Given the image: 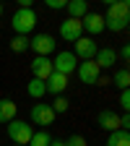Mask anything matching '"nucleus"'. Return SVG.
Returning a JSON list of instances; mask_svg holds the SVG:
<instances>
[{
    "mask_svg": "<svg viewBox=\"0 0 130 146\" xmlns=\"http://www.w3.org/2000/svg\"><path fill=\"white\" fill-rule=\"evenodd\" d=\"M49 143H52V136L47 131H34V136L29 141V146H49Z\"/></svg>",
    "mask_w": 130,
    "mask_h": 146,
    "instance_id": "nucleus-20",
    "label": "nucleus"
},
{
    "mask_svg": "<svg viewBox=\"0 0 130 146\" xmlns=\"http://www.w3.org/2000/svg\"><path fill=\"white\" fill-rule=\"evenodd\" d=\"M55 44L57 42L52 39V34H34V36H29V50L36 52V58H49Z\"/></svg>",
    "mask_w": 130,
    "mask_h": 146,
    "instance_id": "nucleus-3",
    "label": "nucleus"
},
{
    "mask_svg": "<svg viewBox=\"0 0 130 146\" xmlns=\"http://www.w3.org/2000/svg\"><path fill=\"white\" fill-rule=\"evenodd\" d=\"M94 63L99 65V70L115 68V63H117V55H115V50H109V47H102V50L94 55Z\"/></svg>",
    "mask_w": 130,
    "mask_h": 146,
    "instance_id": "nucleus-14",
    "label": "nucleus"
},
{
    "mask_svg": "<svg viewBox=\"0 0 130 146\" xmlns=\"http://www.w3.org/2000/svg\"><path fill=\"white\" fill-rule=\"evenodd\" d=\"M76 73H78L81 84H86V86H96V84H99V78H102V70H99V65H96L94 60H86V63H78Z\"/></svg>",
    "mask_w": 130,
    "mask_h": 146,
    "instance_id": "nucleus-5",
    "label": "nucleus"
},
{
    "mask_svg": "<svg viewBox=\"0 0 130 146\" xmlns=\"http://www.w3.org/2000/svg\"><path fill=\"white\" fill-rule=\"evenodd\" d=\"M112 84L117 86V89H127L130 86V73H127V68H120V70H115V78H112Z\"/></svg>",
    "mask_w": 130,
    "mask_h": 146,
    "instance_id": "nucleus-19",
    "label": "nucleus"
},
{
    "mask_svg": "<svg viewBox=\"0 0 130 146\" xmlns=\"http://www.w3.org/2000/svg\"><path fill=\"white\" fill-rule=\"evenodd\" d=\"M96 125L102 128V131L115 133V131H120V115L115 112V110H102V112L96 115Z\"/></svg>",
    "mask_w": 130,
    "mask_h": 146,
    "instance_id": "nucleus-10",
    "label": "nucleus"
},
{
    "mask_svg": "<svg viewBox=\"0 0 130 146\" xmlns=\"http://www.w3.org/2000/svg\"><path fill=\"white\" fill-rule=\"evenodd\" d=\"M11 26H13V31L18 36H29L34 31V26H36V13H34V8H18L13 13V18H11Z\"/></svg>",
    "mask_w": 130,
    "mask_h": 146,
    "instance_id": "nucleus-1",
    "label": "nucleus"
},
{
    "mask_svg": "<svg viewBox=\"0 0 130 146\" xmlns=\"http://www.w3.org/2000/svg\"><path fill=\"white\" fill-rule=\"evenodd\" d=\"M26 94H29L31 99H42V97L47 94V86H44V81H39V78H31V81L26 84Z\"/></svg>",
    "mask_w": 130,
    "mask_h": 146,
    "instance_id": "nucleus-17",
    "label": "nucleus"
},
{
    "mask_svg": "<svg viewBox=\"0 0 130 146\" xmlns=\"http://www.w3.org/2000/svg\"><path fill=\"white\" fill-rule=\"evenodd\" d=\"M8 136H11V141L16 143V146H29V141H31V136H34V131H31V123H26V120H11L8 123Z\"/></svg>",
    "mask_w": 130,
    "mask_h": 146,
    "instance_id": "nucleus-2",
    "label": "nucleus"
},
{
    "mask_svg": "<svg viewBox=\"0 0 130 146\" xmlns=\"http://www.w3.org/2000/svg\"><path fill=\"white\" fill-rule=\"evenodd\" d=\"M16 120V102L13 99H0V123H11Z\"/></svg>",
    "mask_w": 130,
    "mask_h": 146,
    "instance_id": "nucleus-16",
    "label": "nucleus"
},
{
    "mask_svg": "<svg viewBox=\"0 0 130 146\" xmlns=\"http://www.w3.org/2000/svg\"><path fill=\"white\" fill-rule=\"evenodd\" d=\"M107 146H130V133H127V131H115V133H109Z\"/></svg>",
    "mask_w": 130,
    "mask_h": 146,
    "instance_id": "nucleus-18",
    "label": "nucleus"
},
{
    "mask_svg": "<svg viewBox=\"0 0 130 146\" xmlns=\"http://www.w3.org/2000/svg\"><path fill=\"white\" fill-rule=\"evenodd\" d=\"M81 26H83V31L94 39V36H99L102 31H104V16L102 13H94V11H88L83 18H81Z\"/></svg>",
    "mask_w": 130,
    "mask_h": 146,
    "instance_id": "nucleus-7",
    "label": "nucleus"
},
{
    "mask_svg": "<svg viewBox=\"0 0 130 146\" xmlns=\"http://www.w3.org/2000/svg\"><path fill=\"white\" fill-rule=\"evenodd\" d=\"M65 146H86V138H83V136H78V133H73V136L65 141Z\"/></svg>",
    "mask_w": 130,
    "mask_h": 146,
    "instance_id": "nucleus-24",
    "label": "nucleus"
},
{
    "mask_svg": "<svg viewBox=\"0 0 130 146\" xmlns=\"http://www.w3.org/2000/svg\"><path fill=\"white\" fill-rule=\"evenodd\" d=\"M78 68V60H76V55H73V52H57V55H55V58H52V70L55 73H63V76H70V73L73 70H76Z\"/></svg>",
    "mask_w": 130,
    "mask_h": 146,
    "instance_id": "nucleus-4",
    "label": "nucleus"
},
{
    "mask_svg": "<svg viewBox=\"0 0 130 146\" xmlns=\"http://www.w3.org/2000/svg\"><path fill=\"white\" fill-rule=\"evenodd\" d=\"M127 24H130V21H104V29H109V31L117 34V31H125Z\"/></svg>",
    "mask_w": 130,
    "mask_h": 146,
    "instance_id": "nucleus-23",
    "label": "nucleus"
},
{
    "mask_svg": "<svg viewBox=\"0 0 130 146\" xmlns=\"http://www.w3.org/2000/svg\"><path fill=\"white\" fill-rule=\"evenodd\" d=\"M0 16H3V3H0Z\"/></svg>",
    "mask_w": 130,
    "mask_h": 146,
    "instance_id": "nucleus-29",
    "label": "nucleus"
},
{
    "mask_svg": "<svg viewBox=\"0 0 130 146\" xmlns=\"http://www.w3.org/2000/svg\"><path fill=\"white\" fill-rule=\"evenodd\" d=\"M49 107H52V112H55V115H60V112H68L70 102H68L65 97H55V102H52Z\"/></svg>",
    "mask_w": 130,
    "mask_h": 146,
    "instance_id": "nucleus-22",
    "label": "nucleus"
},
{
    "mask_svg": "<svg viewBox=\"0 0 130 146\" xmlns=\"http://www.w3.org/2000/svg\"><path fill=\"white\" fill-rule=\"evenodd\" d=\"M120 58H122V60L127 63V58H130V47H127V44H125V47L120 50Z\"/></svg>",
    "mask_w": 130,
    "mask_h": 146,
    "instance_id": "nucleus-27",
    "label": "nucleus"
},
{
    "mask_svg": "<svg viewBox=\"0 0 130 146\" xmlns=\"http://www.w3.org/2000/svg\"><path fill=\"white\" fill-rule=\"evenodd\" d=\"M120 107L125 110V112H127V110H130V91H127V89H125V91H122V94H120Z\"/></svg>",
    "mask_w": 130,
    "mask_h": 146,
    "instance_id": "nucleus-26",
    "label": "nucleus"
},
{
    "mask_svg": "<svg viewBox=\"0 0 130 146\" xmlns=\"http://www.w3.org/2000/svg\"><path fill=\"white\" fill-rule=\"evenodd\" d=\"M65 3L68 0H47V8L49 11H65Z\"/></svg>",
    "mask_w": 130,
    "mask_h": 146,
    "instance_id": "nucleus-25",
    "label": "nucleus"
},
{
    "mask_svg": "<svg viewBox=\"0 0 130 146\" xmlns=\"http://www.w3.org/2000/svg\"><path fill=\"white\" fill-rule=\"evenodd\" d=\"M104 21H130V5L125 0H117V3L107 5V16Z\"/></svg>",
    "mask_w": 130,
    "mask_h": 146,
    "instance_id": "nucleus-9",
    "label": "nucleus"
},
{
    "mask_svg": "<svg viewBox=\"0 0 130 146\" xmlns=\"http://www.w3.org/2000/svg\"><path fill=\"white\" fill-rule=\"evenodd\" d=\"M44 86H47V94L60 97L63 91L68 89V76H63V73H55V70H52V76L44 81Z\"/></svg>",
    "mask_w": 130,
    "mask_h": 146,
    "instance_id": "nucleus-13",
    "label": "nucleus"
},
{
    "mask_svg": "<svg viewBox=\"0 0 130 146\" xmlns=\"http://www.w3.org/2000/svg\"><path fill=\"white\" fill-rule=\"evenodd\" d=\"M73 47H76V52H73V55H76V60H94V55L99 52V47H96V42L94 39H91V36H81V39L78 42H73Z\"/></svg>",
    "mask_w": 130,
    "mask_h": 146,
    "instance_id": "nucleus-6",
    "label": "nucleus"
},
{
    "mask_svg": "<svg viewBox=\"0 0 130 146\" xmlns=\"http://www.w3.org/2000/svg\"><path fill=\"white\" fill-rule=\"evenodd\" d=\"M49 146H65V141H55V138H52V143H49Z\"/></svg>",
    "mask_w": 130,
    "mask_h": 146,
    "instance_id": "nucleus-28",
    "label": "nucleus"
},
{
    "mask_svg": "<svg viewBox=\"0 0 130 146\" xmlns=\"http://www.w3.org/2000/svg\"><path fill=\"white\" fill-rule=\"evenodd\" d=\"M55 120V112L49 104H34L31 107V123L34 125H52Z\"/></svg>",
    "mask_w": 130,
    "mask_h": 146,
    "instance_id": "nucleus-12",
    "label": "nucleus"
},
{
    "mask_svg": "<svg viewBox=\"0 0 130 146\" xmlns=\"http://www.w3.org/2000/svg\"><path fill=\"white\" fill-rule=\"evenodd\" d=\"M65 11H68L70 18H78V21H81V18L88 13V3H86V0H68V3H65Z\"/></svg>",
    "mask_w": 130,
    "mask_h": 146,
    "instance_id": "nucleus-15",
    "label": "nucleus"
},
{
    "mask_svg": "<svg viewBox=\"0 0 130 146\" xmlns=\"http://www.w3.org/2000/svg\"><path fill=\"white\" fill-rule=\"evenodd\" d=\"M60 36H63L65 42H78L81 36H83L81 21H78V18H68V21H63L60 24Z\"/></svg>",
    "mask_w": 130,
    "mask_h": 146,
    "instance_id": "nucleus-8",
    "label": "nucleus"
},
{
    "mask_svg": "<svg viewBox=\"0 0 130 146\" xmlns=\"http://www.w3.org/2000/svg\"><path fill=\"white\" fill-rule=\"evenodd\" d=\"M49 76H52V60L49 58H34L31 60V78L47 81Z\"/></svg>",
    "mask_w": 130,
    "mask_h": 146,
    "instance_id": "nucleus-11",
    "label": "nucleus"
},
{
    "mask_svg": "<svg viewBox=\"0 0 130 146\" xmlns=\"http://www.w3.org/2000/svg\"><path fill=\"white\" fill-rule=\"evenodd\" d=\"M11 50L13 52H18V55H21V52H26L29 50V36H13V39H11Z\"/></svg>",
    "mask_w": 130,
    "mask_h": 146,
    "instance_id": "nucleus-21",
    "label": "nucleus"
}]
</instances>
